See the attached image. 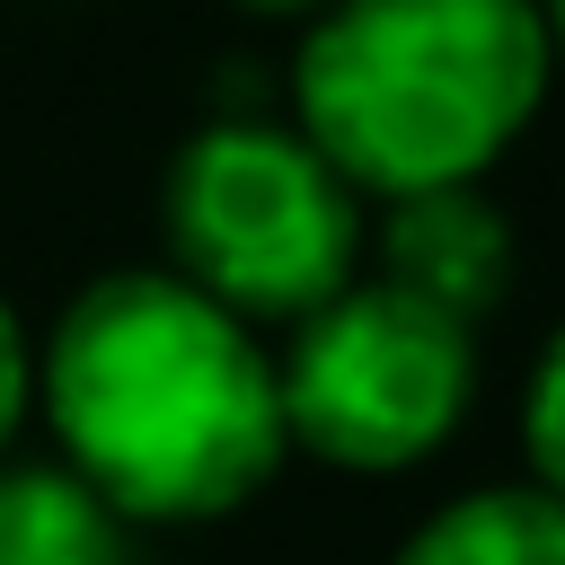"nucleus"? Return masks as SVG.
<instances>
[{"mask_svg":"<svg viewBox=\"0 0 565 565\" xmlns=\"http://www.w3.org/2000/svg\"><path fill=\"white\" fill-rule=\"evenodd\" d=\"M35 415L141 530L256 503L291 450L265 327L177 265H115L62 300L35 344Z\"/></svg>","mask_w":565,"mask_h":565,"instance_id":"f257e3e1","label":"nucleus"},{"mask_svg":"<svg viewBox=\"0 0 565 565\" xmlns=\"http://www.w3.org/2000/svg\"><path fill=\"white\" fill-rule=\"evenodd\" d=\"M556 35L539 0H318L291 124L371 194L477 185L539 115Z\"/></svg>","mask_w":565,"mask_h":565,"instance_id":"f03ea898","label":"nucleus"},{"mask_svg":"<svg viewBox=\"0 0 565 565\" xmlns=\"http://www.w3.org/2000/svg\"><path fill=\"white\" fill-rule=\"evenodd\" d=\"M362 203L371 194L300 124L212 115L168 159L159 230H168V265L185 282H203L212 300H230L256 327H291L362 274V256H371Z\"/></svg>","mask_w":565,"mask_h":565,"instance_id":"7ed1b4c3","label":"nucleus"},{"mask_svg":"<svg viewBox=\"0 0 565 565\" xmlns=\"http://www.w3.org/2000/svg\"><path fill=\"white\" fill-rule=\"evenodd\" d=\"M274 362L291 450L344 477L424 468L477 406V327L380 274H353L335 300L291 318Z\"/></svg>","mask_w":565,"mask_h":565,"instance_id":"20e7f679","label":"nucleus"},{"mask_svg":"<svg viewBox=\"0 0 565 565\" xmlns=\"http://www.w3.org/2000/svg\"><path fill=\"white\" fill-rule=\"evenodd\" d=\"M371 274L477 327L512 291V221L477 185L388 194L380 203V230H371Z\"/></svg>","mask_w":565,"mask_h":565,"instance_id":"39448f33","label":"nucleus"},{"mask_svg":"<svg viewBox=\"0 0 565 565\" xmlns=\"http://www.w3.org/2000/svg\"><path fill=\"white\" fill-rule=\"evenodd\" d=\"M132 530L71 459H0V565H141Z\"/></svg>","mask_w":565,"mask_h":565,"instance_id":"423d86ee","label":"nucleus"},{"mask_svg":"<svg viewBox=\"0 0 565 565\" xmlns=\"http://www.w3.org/2000/svg\"><path fill=\"white\" fill-rule=\"evenodd\" d=\"M388 565H565V494L539 477L450 494Z\"/></svg>","mask_w":565,"mask_h":565,"instance_id":"0eeeda50","label":"nucleus"},{"mask_svg":"<svg viewBox=\"0 0 565 565\" xmlns=\"http://www.w3.org/2000/svg\"><path fill=\"white\" fill-rule=\"evenodd\" d=\"M521 450H530V477L565 494V327L539 344L530 362V388H521Z\"/></svg>","mask_w":565,"mask_h":565,"instance_id":"6e6552de","label":"nucleus"},{"mask_svg":"<svg viewBox=\"0 0 565 565\" xmlns=\"http://www.w3.org/2000/svg\"><path fill=\"white\" fill-rule=\"evenodd\" d=\"M35 415V344L18 327V309L0 300V450L18 441V424Z\"/></svg>","mask_w":565,"mask_h":565,"instance_id":"1a4fd4ad","label":"nucleus"},{"mask_svg":"<svg viewBox=\"0 0 565 565\" xmlns=\"http://www.w3.org/2000/svg\"><path fill=\"white\" fill-rule=\"evenodd\" d=\"M238 9H256V18H309L318 0H238Z\"/></svg>","mask_w":565,"mask_h":565,"instance_id":"9d476101","label":"nucleus"},{"mask_svg":"<svg viewBox=\"0 0 565 565\" xmlns=\"http://www.w3.org/2000/svg\"><path fill=\"white\" fill-rule=\"evenodd\" d=\"M547 9V35H556V62H565V0H539Z\"/></svg>","mask_w":565,"mask_h":565,"instance_id":"9b49d317","label":"nucleus"}]
</instances>
